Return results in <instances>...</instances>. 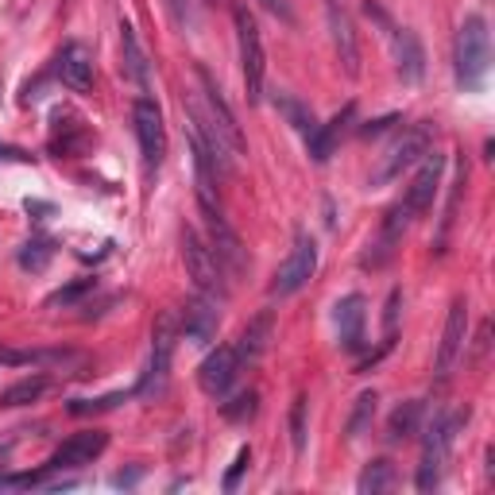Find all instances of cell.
Segmentation results:
<instances>
[{
  "mask_svg": "<svg viewBox=\"0 0 495 495\" xmlns=\"http://www.w3.org/2000/svg\"><path fill=\"white\" fill-rule=\"evenodd\" d=\"M279 112L290 120V128L295 132H302V136H313V128H318V120H313V112L302 105V101H295V97H279Z\"/></svg>",
  "mask_w": 495,
  "mask_h": 495,
  "instance_id": "cell-28",
  "label": "cell"
},
{
  "mask_svg": "<svg viewBox=\"0 0 495 495\" xmlns=\"http://www.w3.org/2000/svg\"><path fill=\"white\" fill-rule=\"evenodd\" d=\"M391 483H395V465H391L387 457H376L364 472H360L356 491H360V495H379V491H387Z\"/></svg>",
  "mask_w": 495,
  "mask_h": 495,
  "instance_id": "cell-26",
  "label": "cell"
},
{
  "mask_svg": "<svg viewBox=\"0 0 495 495\" xmlns=\"http://www.w3.org/2000/svg\"><path fill=\"white\" fill-rule=\"evenodd\" d=\"M183 260H186V275L194 279L198 295H206V298H224V295H229L221 260L213 256V248L201 240L194 229H183Z\"/></svg>",
  "mask_w": 495,
  "mask_h": 495,
  "instance_id": "cell-5",
  "label": "cell"
},
{
  "mask_svg": "<svg viewBox=\"0 0 495 495\" xmlns=\"http://www.w3.org/2000/svg\"><path fill=\"white\" fill-rule=\"evenodd\" d=\"M434 132L437 128H434L430 120L410 124V128L402 132V136L384 151V159H379L376 174H371V186H387V183H395V178H402V171L418 166L426 159V151H434Z\"/></svg>",
  "mask_w": 495,
  "mask_h": 495,
  "instance_id": "cell-3",
  "label": "cell"
},
{
  "mask_svg": "<svg viewBox=\"0 0 495 495\" xmlns=\"http://www.w3.org/2000/svg\"><path fill=\"white\" fill-rule=\"evenodd\" d=\"M217 325H221L217 298H206V295H198L183 313H178V333H183L186 341H194V345H213Z\"/></svg>",
  "mask_w": 495,
  "mask_h": 495,
  "instance_id": "cell-16",
  "label": "cell"
},
{
  "mask_svg": "<svg viewBox=\"0 0 495 495\" xmlns=\"http://www.w3.org/2000/svg\"><path fill=\"white\" fill-rule=\"evenodd\" d=\"M248 465H252V449H240V453H236V460H232V468L229 472H224V480H221V488L224 491H236V483H240V476H244V472H248Z\"/></svg>",
  "mask_w": 495,
  "mask_h": 495,
  "instance_id": "cell-34",
  "label": "cell"
},
{
  "mask_svg": "<svg viewBox=\"0 0 495 495\" xmlns=\"http://www.w3.org/2000/svg\"><path fill=\"white\" fill-rule=\"evenodd\" d=\"M47 387H51L47 376H28V379H20V384L0 391V407H28V402H39L47 395Z\"/></svg>",
  "mask_w": 495,
  "mask_h": 495,
  "instance_id": "cell-25",
  "label": "cell"
},
{
  "mask_svg": "<svg viewBox=\"0 0 495 495\" xmlns=\"http://www.w3.org/2000/svg\"><path fill=\"white\" fill-rule=\"evenodd\" d=\"M465 341H468V306L465 298H457L449 306V318H445V329H442V345H437V360H434V371L437 379H449L457 368L460 353H465Z\"/></svg>",
  "mask_w": 495,
  "mask_h": 495,
  "instance_id": "cell-10",
  "label": "cell"
},
{
  "mask_svg": "<svg viewBox=\"0 0 495 495\" xmlns=\"http://www.w3.org/2000/svg\"><path fill=\"white\" fill-rule=\"evenodd\" d=\"M399 302H402V295H399V290H391V298H387V313H384V329H387V337H395V325H399Z\"/></svg>",
  "mask_w": 495,
  "mask_h": 495,
  "instance_id": "cell-35",
  "label": "cell"
},
{
  "mask_svg": "<svg viewBox=\"0 0 495 495\" xmlns=\"http://www.w3.org/2000/svg\"><path fill=\"white\" fill-rule=\"evenodd\" d=\"M376 407H379V395H376V391H360L356 402H353V414H348V426H345V437H348V442H360V437L371 430Z\"/></svg>",
  "mask_w": 495,
  "mask_h": 495,
  "instance_id": "cell-24",
  "label": "cell"
},
{
  "mask_svg": "<svg viewBox=\"0 0 495 495\" xmlns=\"http://www.w3.org/2000/svg\"><path fill=\"white\" fill-rule=\"evenodd\" d=\"M120 47H124V74H128L140 89H148V59H143L136 31H132L128 24H120Z\"/></svg>",
  "mask_w": 495,
  "mask_h": 495,
  "instance_id": "cell-23",
  "label": "cell"
},
{
  "mask_svg": "<svg viewBox=\"0 0 495 495\" xmlns=\"http://www.w3.org/2000/svg\"><path fill=\"white\" fill-rule=\"evenodd\" d=\"M264 4H267V8H272V12H279V16H287V8H283V4H279V0H264Z\"/></svg>",
  "mask_w": 495,
  "mask_h": 495,
  "instance_id": "cell-39",
  "label": "cell"
},
{
  "mask_svg": "<svg viewBox=\"0 0 495 495\" xmlns=\"http://www.w3.org/2000/svg\"><path fill=\"white\" fill-rule=\"evenodd\" d=\"M0 483H4V476H0Z\"/></svg>",
  "mask_w": 495,
  "mask_h": 495,
  "instance_id": "cell-40",
  "label": "cell"
},
{
  "mask_svg": "<svg viewBox=\"0 0 495 495\" xmlns=\"http://www.w3.org/2000/svg\"><path fill=\"white\" fill-rule=\"evenodd\" d=\"M364 306L368 302L360 295H345L341 302H337L333 321H337V333H341L345 353H360V348H364V318H368Z\"/></svg>",
  "mask_w": 495,
  "mask_h": 495,
  "instance_id": "cell-19",
  "label": "cell"
},
{
  "mask_svg": "<svg viewBox=\"0 0 495 495\" xmlns=\"http://www.w3.org/2000/svg\"><path fill=\"white\" fill-rule=\"evenodd\" d=\"M306 410H310V399L298 395L295 407H290V445H295L298 457L306 453Z\"/></svg>",
  "mask_w": 495,
  "mask_h": 495,
  "instance_id": "cell-32",
  "label": "cell"
},
{
  "mask_svg": "<svg viewBox=\"0 0 495 495\" xmlns=\"http://www.w3.org/2000/svg\"><path fill=\"white\" fill-rule=\"evenodd\" d=\"M105 445H109V434H105V430H77V434H70V437H66V442L51 453L47 468H51V472L85 468V465H93V460L105 453Z\"/></svg>",
  "mask_w": 495,
  "mask_h": 495,
  "instance_id": "cell-11",
  "label": "cell"
},
{
  "mask_svg": "<svg viewBox=\"0 0 495 495\" xmlns=\"http://www.w3.org/2000/svg\"><path fill=\"white\" fill-rule=\"evenodd\" d=\"M232 24H236V43H240V70H244V97L252 105L264 101V77H267V54H264V36L256 24L252 8L244 0H232Z\"/></svg>",
  "mask_w": 495,
  "mask_h": 495,
  "instance_id": "cell-2",
  "label": "cell"
},
{
  "mask_svg": "<svg viewBox=\"0 0 495 495\" xmlns=\"http://www.w3.org/2000/svg\"><path fill=\"white\" fill-rule=\"evenodd\" d=\"M391 47H395V70L407 85H418L422 74H426V51L418 36H414L410 28H395L391 31Z\"/></svg>",
  "mask_w": 495,
  "mask_h": 495,
  "instance_id": "cell-18",
  "label": "cell"
},
{
  "mask_svg": "<svg viewBox=\"0 0 495 495\" xmlns=\"http://www.w3.org/2000/svg\"><path fill=\"white\" fill-rule=\"evenodd\" d=\"M136 391H112V395H101V399H74L70 414H101V410H112V407H120V402H128Z\"/></svg>",
  "mask_w": 495,
  "mask_h": 495,
  "instance_id": "cell-30",
  "label": "cell"
},
{
  "mask_svg": "<svg viewBox=\"0 0 495 495\" xmlns=\"http://www.w3.org/2000/svg\"><path fill=\"white\" fill-rule=\"evenodd\" d=\"M325 16H329L337 59H341L348 77H356L360 74V43H356V28H353V16H348L345 0H325Z\"/></svg>",
  "mask_w": 495,
  "mask_h": 495,
  "instance_id": "cell-13",
  "label": "cell"
},
{
  "mask_svg": "<svg viewBox=\"0 0 495 495\" xmlns=\"http://www.w3.org/2000/svg\"><path fill=\"white\" fill-rule=\"evenodd\" d=\"M272 329H275V318L272 313H260V318H252L240 329V337H236V360H240V368L244 364H256L264 353H267V345H272Z\"/></svg>",
  "mask_w": 495,
  "mask_h": 495,
  "instance_id": "cell-20",
  "label": "cell"
},
{
  "mask_svg": "<svg viewBox=\"0 0 495 495\" xmlns=\"http://www.w3.org/2000/svg\"><path fill=\"white\" fill-rule=\"evenodd\" d=\"M442 174H445V155L437 151H426V159L418 163V174L410 178L407 194H402V201H407V209L418 217V213H426L434 206L437 190H442Z\"/></svg>",
  "mask_w": 495,
  "mask_h": 495,
  "instance_id": "cell-15",
  "label": "cell"
},
{
  "mask_svg": "<svg viewBox=\"0 0 495 495\" xmlns=\"http://www.w3.org/2000/svg\"><path fill=\"white\" fill-rule=\"evenodd\" d=\"M54 74H59V82L66 89L89 93V89H93V54H89L82 43H66L59 51V59H54Z\"/></svg>",
  "mask_w": 495,
  "mask_h": 495,
  "instance_id": "cell-17",
  "label": "cell"
},
{
  "mask_svg": "<svg viewBox=\"0 0 495 495\" xmlns=\"http://www.w3.org/2000/svg\"><path fill=\"white\" fill-rule=\"evenodd\" d=\"M24 209H28V213H54L51 201H31V198L24 201Z\"/></svg>",
  "mask_w": 495,
  "mask_h": 495,
  "instance_id": "cell-38",
  "label": "cell"
},
{
  "mask_svg": "<svg viewBox=\"0 0 495 495\" xmlns=\"http://www.w3.org/2000/svg\"><path fill=\"white\" fill-rule=\"evenodd\" d=\"M353 112H356V105H345L329 124H318V128H313V136L306 140L313 163H329V155H333V148H337V140L345 136V128H348V120H353Z\"/></svg>",
  "mask_w": 495,
  "mask_h": 495,
  "instance_id": "cell-21",
  "label": "cell"
},
{
  "mask_svg": "<svg viewBox=\"0 0 495 495\" xmlns=\"http://www.w3.org/2000/svg\"><path fill=\"white\" fill-rule=\"evenodd\" d=\"M93 287H97V279H74V283H66V287L54 290V295L47 298V306H74V302L85 298Z\"/></svg>",
  "mask_w": 495,
  "mask_h": 495,
  "instance_id": "cell-33",
  "label": "cell"
},
{
  "mask_svg": "<svg viewBox=\"0 0 495 495\" xmlns=\"http://www.w3.org/2000/svg\"><path fill=\"white\" fill-rule=\"evenodd\" d=\"M465 183H468V163L460 159V163H457V178H453V186H449V201H445L442 232H437V252H445V236H449V229H453V217H457V201H460V194H465Z\"/></svg>",
  "mask_w": 495,
  "mask_h": 495,
  "instance_id": "cell-27",
  "label": "cell"
},
{
  "mask_svg": "<svg viewBox=\"0 0 495 495\" xmlns=\"http://www.w3.org/2000/svg\"><path fill=\"white\" fill-rule=\"evenodd\" d=\"M236 376H240V360H236V348H232V345H217L206 360H201V368H198V387L206 391L209 399H221L224 391L236 384Z\"/></svg>",
  "mask_w": 495,
  "mask_h": 495,
  "instance_id": "cell-12",
  "label": "cell"
},
{
  "mask_svg": "<svg viewBox=\"0 0 495 495\" xmlns=\"http://www.w3.org/2000/svg\"><path fill=\"white\" fill-rule=\"evenodd\" d=\"M422 399H407V402H399L395 410H391V418H387V442H410L414 434H418V422H422Z\"/></svg>",
  "mask_w": 495,
  "mask_h": 495,
  "instance_id": "cell-22",
  "label": "cell"
},
{
  "mask_svg": "<svg viewBox=\"0 0 495 495\" xmlns=\"http://www.w3.org/2000/svg\"><path fill=\"white\" fill-rule=\"evenodd\" d=\"M198 82H201V97H206V109H201V112H206V117H209L213 124H217V132L232 143V151H236V155H244V132H240V124H236L232 109L224 105L221 85L209 77L206 66H198Z\"/></svg>",
  "mask_w": 495,
  "mask_h": 495,
  "instance_id": "cell-14",
  "label": "cell"
},
{
  "mask_svg": "<svg viewBox=\"0 0 495 495\" xmlns=\"http://www.w3.org/2000/svg\"><path fill=\"white\" fill-rule=\"evenodd\" d=\"M132 120H136V136H140V151H143V163L159 166L166 159V124H163V112L151 97H140L136 109H132Z\"/></svg>",
  "mask_w": 495,
  "mask_h": 495,
  "instance_id": "cell-9",
  "label": "cell"
},
{
  "mask_svg": "<svg viewBox=\"0 0 495 495\" xmlns=\"http://www.w3.org/2000/svg\"><path fill=\"white\" fill-rule=\"evenodd\" d=\"M0 159H16V163H28L31 155H28V151H20V148H0Z\"/></svg>",
  "mask_w": 495,
  "mask_h": 495,
  "instance_id": "cell-37",
  "label": "cell"
},
{
  "mask_svg": "<svg viewBox=\"0 0 495 495\" xmlns=\"http://www.w3.org/2000/svg\"><path fill=\"white\" fill-rule=\"evenodd\" d=\"M491 66V36H488V20L483 16H468L457 28L453 39V70H457V85L460 89H480Z\"/></svg>",
  "mask_w": 495,
  "mask_h": 495,
  "instance_id": "cell-1",
  "label": "cell"
},
{
  "mask_svg": "<svg viewBox=\"0 0 495 495\" xmlns=\"http://www.w3.org/2000/svg\"><path fill=\"white\" fill-rule=\"evenodd\" d=\"M256 410H260V395L256 391H240L236 399L229 402H221V414H224V422H248V418H256Z\"/></svg>",
  "mask_w": 495,
  "mask_h": 495,
  "instance_id": "cell-29",
  "label": "cell"
},
{
  "mask_svg": "<svg viewBox=\"0 0 495 495\" xmlns=\"http://www.w3.org/2000/svg\"><path fill=\"white\" fill-rule=\"evenodd\" d=\"M313 272H318V244H313V236L302 232L295 240V248L287 252V260L279 264V272H275V279H272V287H267V290H272L275 298L298 295V290L313 279Z\"/></svg>",
  "mask_w": 495,
  "mask_h": 495,
  "instance_id": "cell-7",
  "label": "cell"
},
{
  "mask_svg": "<svg viewBox=\"0 0 495 495\" xmlns=\"http://www.w3.org/2000/svg\"><path fill=\"white\" fill-rule=\"evenodd\" d=\"M399 117H379V120H371V124H364V128H360V136L364 140H371V136H379V132H387L391 124H395Z\"/></svg>",
  "mask_w": 495,
  "mask_h": 495,
  "instance_id": "cell-36",
  "label": "cell"
},
{
  "mask_svg": "<svg viewBox=\"0 0 495 495\" xmlns=\"http://www.w3.org/2000/svg\"><path fill=\"white\" fill-rule=\"evenodd\" d=\"M201 217H206V232H209V248H213V256H217L221 267H224L229 275H240L244 267H248V256H244L240 236H236V232H232V224L224 221L221 206H201Z\"/></svg>",
  "mask_w": 495,
  "mask_h": 495,
  "instance_id": "cell-8",
  "label": "cell"
},
{
  "mask_svg": "<svg viewBox=\"0 0 495 495\" xmlns=\"http://www.w3.org/2000/svg\"><path fill=\"white\" fill-rule=\"evenodd\" d=\"M468 422V410L465 418H453V414L437 410L430 430H426V442H422V465H418V491H434L445 476V465H449V453H453V442H457V426Z\"/></svg>",
  "mask_w": 495,
  "mask_h": 495,
  "instance_id": "cell-4",
  "label": "cell"
},
{
  "mask_svg": "<svg viewBox=\"0 0 495 495\" xmlns=\"http://www.w3.org/2000/svg\"><path fill=\"white\" fill-rule=\"evenodd\" d=\"M51 256H54L51 240H28L20 248V267H24V272H43V267L51 264Z\"/></svg>",
  "mask_w": 495,
  "mask_h": 495,
  "instance_id": "cell-31",
  "label": "cell"
},
{
  "mask_svg": "<svg viewBox=\"0 0 495 495\" xmlns=\"http://www.w3.org/2000/svg\"><path fill=\"white\" fill-rule=\"evenodd\" d=\"M174 341H178V313H163L155 321V337H151V360L143 371L136 395H163L166 379H171V360H174Z\"/></svg>",
  "mask_w": 495,
  "mask_h": 495,
  "instance_id": "cell-6",
  "label": "cell"
}]
</instances>
